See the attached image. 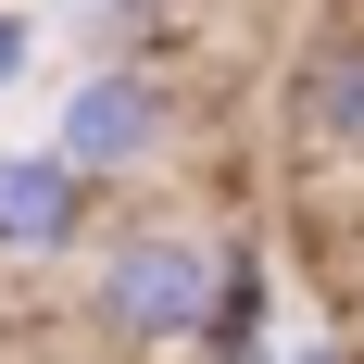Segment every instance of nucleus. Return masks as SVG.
<instances>
[{
  "label": "nucleus",
  "mask_w": 364,
  "mask_h": 364,
  "mask_svg": "<svg viewBox=\"0 0 364 364\" xmlns=\"http://www.w3.org/2000/svg\"><path fill=\"white\" fill-rule=\"evenodd\" d=\"M264 301H277L264 239H226V277H214V314H201V352L188 364H264Z\"/></svg>",
  "instance_id": "obj_5"
},
{
  "label": "nucleus",
  "mask_w": 364,
  "mask_h": 364,
  "mask_svg": "<svg viewBox=\"0 0 364 364\" xmlns=\"http://www.w3.org/2000/svg\"><path fill=\"white\" fill-rule=\"evenodd\" d=\"M101 239V176L75 164L63 139L0 151V264H63Z\"/></svg>",
  "instance_id": "obj_3"
},
{
  "label": "nucleus",
  "mask_w": 364,
  "mask_h": 364,
  "mask_svg": "<svg viewBox=\"0 0 364 364\" xmlns=\"http://www.w3.org/2000/svg\"><path fill=\"white\" fill-rule=\"evenodd\" d=\"M176 126H188V101H176V75H164V50H113V63H88V75L63 88V113H50V139H63L101 188L176 164Z\"/></svg>",
  "instance_id": "obj_2"
},
{
  "label": "nucleus",
  "mask_w": 364,
  "mask_h": 364,
  "mask_svg": "<svg viewBox=\"0 0 364 364\" xmlns=\"http://www.w3.org/2000/svg\"><path fill=\"white\" fill-rule=\"evenodd\" d=\"M277 126H289L314 164H364V13L327 38H301L289 88H277Z\"/></svg>",
  "instance_id": "obj_4"
},
{
  "label": "nucleus",
  "mask_w": 364,
  "mask_h": 364,
  "mask_svg": "<svg viewBox=\"0 0 364 364\" xmlns=\"http://www.w3.org/2000/svg\"><path fill=\"white\" fill-rule=\"evenodd\" d=\"M214 277H226V239H214V226H188V214H139V226H113L101 264H88V339H113L126 364L201 352Z\"/></svg>",
  "instance_id": "obj_1"
},
{
  "label": "nucleus",
  "mask_w": 364,
  "mask_h": 364,
  "mask_svg": "<svg viewBox=\"0 0 364 364\" xmlns=\"http://www.w3.org/2000/svg\"><path fill=\"white\" fill-rule=\"evenodd\" d=\"M38 63V26H26V13H13V0H0V88H13V75H26Z\"/></svg>",
  "instance_id": "obj_6"
}]
</instances>
